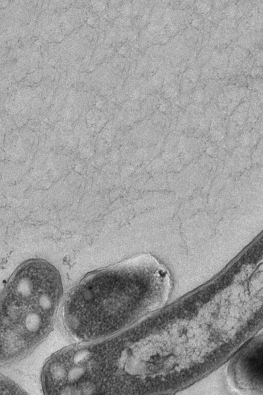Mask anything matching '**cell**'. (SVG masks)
<instances>
[{
  "label": "cell",
  "mask_w": 263,
  "mask_h": 395,
  "mask_svg": "<svg viewBox=\"0 0 263 395\" xmlns=\"http://www.w3.org/2000/svg\"><path fill=\"white\" fill-rule=\"evenodd\" d=\"M62 293L60 276L47 262L30 260L17 269L1 299V363L23 356L46 337Z\"/></svg>",
  "instance_id": "6da1fadb"
},
{
  "label": "cell",
  "mask_w": 263,
  "mask_h": 395,
  "mask_svg": "<svg viewBox=\"0 0 263 395\" xmlns=\"http://www.w3.org/2000/svg\"><path fill=\"white\" fill-rule=\"evenodd\" d=\"M120 269L103 270L82 280L69 294L63 309L65 327L80 342L113 335L153 311V297L135 295L136 280ZM141 292V291H139Z\"/></svg>",
  "instance_id": "7a4b0ae2"
},
{
  "label": "cell",
  "mask_w": 263,
  "mask_h": 395,
  "mask_svg": "<svg viewBox=\"0 0 263 395\" xmlns=\"http://www.w3.org/2000/svg\"><path fill=\"white\" fill-rule=\"evenodd\" d=\"M228 361L227 378L235 391L263 395V332L248 339Z\"/></svg>",
  "instance_id": "3957f363"
},
{
  "label": "cell",
  "mask_w": 263,
  "mask_h": 395,
  "mask_svg": "<svg viewBox=\"0 0 263 395\" xmlns=\"http://www.w3.org/2000/svg\"><path fill=\"white\" fill-rule=\"evenodd\" d=\"M1 395H20L25 394L21 388L7 379L1 378Z\"/></svg>",
  "instance_id": "277c9868"
},
{
  "label": "cell",
  "mask_w": 263,
  "mask_h": 395,
  "mask_svg": "<svg viewBox=\"0 0 263 395\" xmlns=\"http://www.w3.org/2000/svg\"><path fill=\"white\" fill-rule=\"evenodd\" d=\"M134 171V167L133 166L127 165L123 168L121 170V176L122 177L125 178L128 177L131 175Z\"/></svg>",
  "instance_id": "5b68a950"
},
{
  "label": "cell",
  "mask_w": 263,
  "mask_h": 395,
  "mask_svg": "<svg viewBox=\"0 0 263 395\" xmlns=\"http://www.w3.org/2000/svg\"><path fill=\"white\" fill-rule=\"evenodd\" d=\"M132 11V4L131 3L129 2H125V3L122 5V6L120 8V11L122 13H123L124 15H129Z\"/></svg>",
  "instance_id": "8992f818"
},
{
  "label": "cell",
  "mask_w": 263,
  "mask_h": 395,
  "mask_svg": "<svg viewBox=\"0 0 263 395\" xmlns=\"http://www.w3.org/2000/svg\"><path fill=\"white\" fill-rule=\"evenodd\" d=\"M191 97L195 101H196V103L199 102L203 99V92L201 91V90L199 89L196 90L192 93Z\"/></svg>",
  "instance_id": "52a82bcc"
},
{
  "label": "cell",
  "mask_w": 263,
  "mask_h": 395,
  "mask_svg": "<svg viewBox=\"0 0 263 395\" xmlns=\"http://www.w3.org/2000/svg\"><path fill=\"white\" fill-rule=\"evenodd\" d=\"M165 94L168 97L173 98L177 95V90L175 88L173 87H172L171 88H168L165 90Z\"/></svg>",
  "instance_id": "ba28073f"
},
{
  "label": "cell",
  "mask_w": 263,
  "mask_h": 395,
  "mask_svg": "<svg viewBox=\"0 0 263 395\" xmlns=\"http://www.w3.org/2000/svg\"><path fill=\"white\" fill-rule=\"evenodd\" d=\"M109 158L113 162H116L119 158V153L118 151H113L109 155Z\"/></svg>",
  "instance_id": "9c48e42d"
},
{
  "label": "cell",
  "mask_w": 263,
  "mask_h": 395,
  "mask_svg": "<svg viewBox=\"0 0 263 395\" xmlns=\"http://www.w3.org/2000/svg\"><path fill=\"white\" fill-rule=\"evenodd\" d=\"M139 93L137 90H134L133 92H132L131 94L130 95V96L131 97L132 99H137L139 97Z\"/></svg>",
  "instance_id": "30bf717a"
},
{
  "label": "cell",
  "mask_w": 263,
  "mask_h": 395,
  "mask_svg": "<svg viewBox=\"0 0 263 395\" xmlns=\"http://www.w3.org/2000/svg\"><path fill=\"white\" fill-rule=\"evenodd\" d=\"M168 109V105L166 104H162L159 107V110L161 111L165 112Z\"/></svg>",
  "instance_id": "8fae6325"
},
{
  "label": "cell",
  "mask_w": 263,
  "mask_h": 395,
  "mask_svg": "<svg viewBox=\"0 0 263 395\" xmlns=\"http://www.w3.org/2000/svg\"><path fill=\"white\" fill-rule=\"evenodd\" d=\"M75 169L76 171H77V172H80L81 171V165H80L76 166Z\"/></svg>",
  "instance_id": "7c38bea8"
},
{
  "label": "cell",
  "mask_w": 263,
  "mask_h": 395,
  "mask_svg": "<svg viewBox=\"0 0 263 395\" xmlns=\"http://www.w3.org/2000/svg\"><path fill=\"white\" fill-rule=\"evenodd\" d=\"M88 24H90V25H92V24L94 23V21H93V19L90 18V19L88 20Z\"/></svg>",
  "instance_id": "4fadbf2b"
},
{
  "label": "cell",
  "mask_w": 263,
  "mask_h": 395,
  "mask_svg": "<svg viewBox=\"0 0 263 395\" xmlns=\"http://www.w3.org/2000/svg\"><path fill=\"white\" fill-rule=\"evenodd\" d=\"M49 63H50L51 65H54L55 62H54V61L53 60H50V61H49Z\"/></svg>",
  "instance_id": "5bb4252c"
},
{
  "label": "cell",
  "mask_w": 263,
  "mask_h": 395,
  "mask_svg": "<svg viewBox=\"0 0 263 395\" xmlns=\"http://www.w3.org/2000/svg\"><path fill=\"white\" fill-rule=\"evenodd\" d=\"M208 335H209V338H210V344H211V341H210V333H208ZM211 351H212V348H211ZM212 357H213V355H212ZM213 362H214V361H213ZM214 366H215V364H214ZM215 368H216V367H215Z\"/></svg>",
  "instance_id": "9a60e30c"
},
{
  "label": "cell",
  "mask_w": 263,
  "mask_h": 395,
  "mask_svg": "<svg viewBox=\"0 0 263 395\" xmlns=\"http://www.w3.org/2000/svg\"><path fill=\"white\" fill-rule=\"evenodd\" d=\"M208 339H209V338H208ZM209 342H210V340H209ZM210 348H211V346H210ZM211 355H212V353H211ZM212 360H213V359H212ZM213 364H214V363H213Z\"/></svg>",
  "instance_id": "2e32d148"
},
{
  "label": "cell",
  "mask_w": 263,
  "mask_h": 395,
  "mask_svg": "<svg viewBox=\"0 0 263 395\" xmlns=\"http://www.w3.org/2000/svg\"><path fill=\"white\" fill-rule=\"evenodd\" d=\"M209 333H210V331H209ZM210 341H211V339H210ZM211 348H212V347H211ZM212 355H213V354H212ZM215 367H216V366H215Z\"/></svg>",
  "instance_id": "e0dca14e"
}]
</instances>
